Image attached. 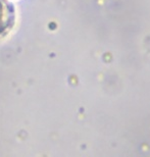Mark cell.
Instances as JSON below:
<instances>
[{"mask_svg":"<svg viewBox=\"0 0 150 157\" xmlns=\"http://www.w3.org/2000/svg\"><path fill=\"white\" fill-rule=\"evenodd\" d=\"M14 24V8L7 0H0V37L9 32Z\"/></svg>","mask_w":150,"mask_h":157,"instance_id":"obj_1","label":"cell"}]
</instances>
